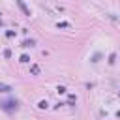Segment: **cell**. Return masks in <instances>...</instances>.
<instances>
[{"label": "cell", "mask_w": 120, "mask_h": 120, "mask_svg": "<svg viewBox=\"0 0 120 120\" xmlns=\"http://www.w3.org/2000/svg\"><path fill=\"white\" fill-rule=\"evenodd\" d=\"M17 6H19V8L22 9V13H24L26 17H30V9H28V8L24 6V2H22V0H17Z\"/></svg>", "instance_id": "obj_2"}, {"label": "cell", "mask_w": 120, "mask_h": 120, "mask_svg": "<svg viewBox=\"0 0 120 120\" xmlns=\"http://www.w3.org/2000/svg\"><path fill=\"white\" fill-rule=\"evenodd\" d=\"M56 26H58V28H68V26H69V22H58Z\"/></svg>", "instance_id": "obj_7"}, {"label": "cell", "mask_w": 120, "mask_h": 120, "mask_svg": "<svg viewBox=\"0 0 120 120\" xmlns=\"http://www.w3.org/2000/svg\"><path fill=\"white\" fill-rule=\"evenodd\" d=\"M34 45H36L34 39H26V41H22V47H34Z\"/></svg>", "instance_id": "obj_3"}, {"label": "cell", "mask_w": 120, "mask_h": 120, "mask_svg": "<svg viewBox=\"0 0 120 120\" xmlns=\"http://www.w3.org/2000/svg\"><path fill=\"white\" fill-rule=\"evenodd\" d=\"M11 88L8 86V84H0V92H9Z\"/></svg>", "instance_id": "obj_5"}, {"label": "cell", "mask_w": 120, "mask_h": 120, "mask_svg": "<svg viewBox=\"0 0 120 120\" xmlns=\"http://www.w3.org/2000/svg\"><path fill=\"white\" fill-rule=\"evenodd\" d=\"M30 69H32V73H34V75H38V73H39V66H36V64H34Z\"/></svg>", "instance_id": "obj_4"}, {"label": "cell", "mask_w": 120, "mask_h": 120, "mask_svg": "<svg viewBox=\"0 0 120 120\" xmlns=\"http://www.w3.org/2000/svg\"><path fill=\"white\" fill-rule=\"evenodd\" d=\"M38 107H39V109H47V101H43V99H41V101L38 103Z\"/></svg>", "instance_id": "obj_6"}, {"label": "cell", "mask_w": 120, "mask_h": 120, "mask_svg": "<svg viewBox=\"0 0 120 120\" xmlns=\"http://www.w3.org/2000/svg\"><path fill=\"white\" fill-rule=\"evenodd\" d=\"M21 62H30V58H28L26 54H22V56H21Z\"/></svg>", "instance_id": "obj_8"}, {"label": "cell", "mask_w": 120, "mask_h": 120, "mask_svg": "<svg viewBox=\"0 0 120 120\" xmlns=\"http://www.w3.org/2000/svg\"><path fill=\"white\" fill-rule=\"evenodd\" d=\"M2 109L8 111V112H11V111L17 109V101H4V103H2Z\"/></svg>", "instance_id": "obj_1"}, {"label": "cell", "mask_w": 120, "mask_h": 120, "mask_svg": "<svg viewBox=\"0 0 120 120\" xmlns=\"http://www.w3.org/2000/svg\"><path fill=\"white\" fill-rule=\"evenodd\" d=\"M56 90H58V94H66V88H64V86H58Z\"/></svg>", "instance_id": "obj_9"}]
</instances>
